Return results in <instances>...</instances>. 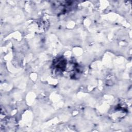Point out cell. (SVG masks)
<instances>
[{
	"label": "cell",
	"mask_w": 132,
	"mask_h": 132,
	"mask_svg": "<svg viewBox=\"0 0 132 132\" xmlns=\"http://www.w3.org/2000/svg\"><path fill=\"white\" fill-rule=\"evenodd\" d=\"M67 59L62 56L55 58L52 64V70L57 75L62 74L67 69Z\"/></svg>",
	"instance_id": "obj_1"
}]
</instances>
